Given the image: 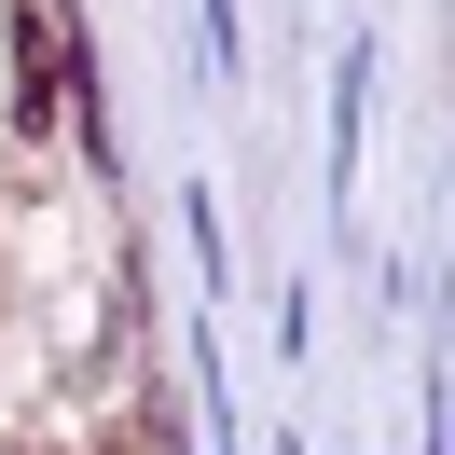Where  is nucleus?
Returning <instances> with one entry per match:
<instances>
[{
	"mask_svg": "<svg viewBox=\"0 0 455 455\" xmlns=\"http://www.w3.org/2000/svg\"><path fill=\"white\" fill-rule=\"evenodd\" d=\"M14 97H28V124H56V28H14Z\"/></svg>",
	"mask_w": 455,
	"mask_h": 455,
	"instance_id": "1",
	"label": "nucleus"
}]
</instances>
